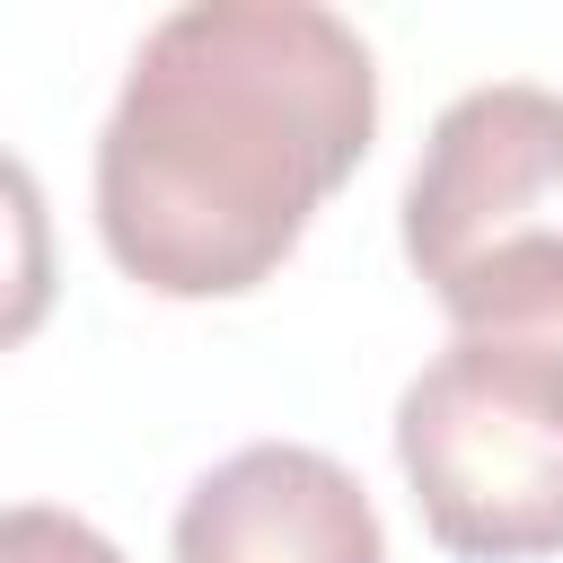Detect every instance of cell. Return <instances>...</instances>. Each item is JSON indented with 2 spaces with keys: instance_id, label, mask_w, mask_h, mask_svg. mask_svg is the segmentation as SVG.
<instances>
[{
  "instance_id": "6da1fadb",
  "label": "cell",
  "mask_w": 563,
  "mask_h": 563,
  "mask_svg": "<svg viewBox=\"0 0 563 563\" xmlns=\"http://www.w3.org/2000/svg\"><path fill=\"white\" fill-rule=\"evenodd\" d=\"M378 62L317 0L167 9L97 132V238L158 299H238L282 273L317 202L369 158Z\"/></svg>"
},
{
  "instance_id": "7a4b0ae2",
  "label": "cell",
  "mask_w": 563,
  "mask_h": 563,
  "mask_svg": "<svg viewBox=\"0 0 563 563\" xmlns=\"http://www.w3.org/2000/svg\"><path fill=\"white\" fill-rule=\"evenodd\" d=\"M449 352L396 396V466L440 554H563V238L501 246L440 290Z\"/></svg>"
},
{
  "instance_id": "3957f363",
  "label": "cell",
  "mask_w": 563,
  "mask_h": 563,
  "mask_svg": "<svg viewBox=\"0 0 563 563\" xmlns=\"http://www.w3.org/2000/svg\"><path fill=\"white\" fill-rule=\"evenodd\" d=\"M528 238H563V88L484 79L422 132L405 176V255L440 299Z\"/></svg>"
},
{
  "instance_id": "277c9868",
  "label": "cell",
  "mask_w": 563,
  "mask_h": 563,
  "mask_svg": "<svg viewBox=\"0 0 563 563\" xmlns=\"http://www.w3.org/2000/svg\"><path fill=\"white\" fill-rule=\"evenodd\" d=\"M176 563H387V528L361 493V475L308 440H246L194 493L167 528Z\"/></svg>"
},
{
  "instance_id": "5b68a950",
  "label": "cell",
  "mask_w": 563,
  "mask_h": 563,
  "mask_svg": "<svg viewBox=\"0 0 563 563\" xmlns=\"http://www.w3.org/2000/svg\"><path fill=\"white\" fill-rule=\"evenodd\" d=\"M0 563H123L79 510H53V501H18L0 519Z\"/></svg>"
}]
</instances>
